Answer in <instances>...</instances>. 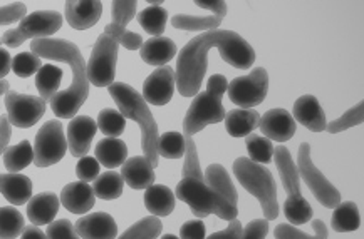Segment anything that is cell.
Instances as JSON below:
<instances>
[{"label": "cell", "instance_id": "1", "mask_svg": "<svg viewBox=\"0 0 364 239\" xmlns=\"http://www.w3.org/2000/svg\"><path fill=\"white\" fill-rule=\"evenodd\" d=\"M220 50L222 59L235 69H250L255 62V50L244 37L233 30L203 32L186 44L176 59V87L183 97L200 92L208 67V52Z\"/></svg>", "mask_w": 364, "mask_h": 239}, {"label": "cell", "instance_id": "2", "mask_svg": "<svg viewBox=\"0 0 364 239\" xmlns=\"http://www.w3.org/2000/svg\"><path fill=\"white\" fill-rule=\"evenodd\" d=\"M32 54L37 57L66 62L73 70V84L50 99V109L59 119H73L90 96V81L86 74V60L74 42L64 39H36L31 42Z\"/></svg>", "mask_w": 364, "mask_h": 239}, {"label": "cell", "instance_id": "3", "mask_svg": "<svg viewBox=\"0 0 364 239\" xmlns=\"http://www.w3.org/2000/svg\"><path fill=\"white\" fill-rule=\"evenodd\" d=\"M108 91L113 97L116 104L119 107V112L124 116V119H132L141 128V148L144 157L148 159L153 167L158 166V126L153 119L151 111L148 109V102L143 99L139 92L134 91V87L123 82H113L108 87Z\"/></svg>", "mask_w": 364, "mask_h": 239}, {"label": "cell", "instance_id": "4", "mask_svg": "<svg viewBox=\"0 0 364 239\" xmlns=\"http://www.w3.org/2000/svg\"><path fill=\"white\" fill-rule=\"evenodd\" d=\"M228 87L227 79L222 74H215L208 79L207 91L198 92L186 111L183 119L185 135H193L203 130L210 124H218L225 119V109L222 106V97Z\"/></svg>", "mask_w": 364, "mask_h": 239}, {"label": "cell", "instance_id": "5", "mask_svg": "<svg viewBox=\"0 0 364 239\" xmlns=\"http://www.w3.org/2000/svg\"><path fill=\"white\" fill-rule=\"evenodd\" d=\"M233 172L242 186L255 199H259L262 206L265 221H274L279 216V203H277V186L272 174L262 164L254 162L252 159L239 157L233 162Z\"/></svg>", "mask_w": 364, "mask_h": 239}, {"label": "cell", "instance_id": "6", "mask_svg": "<svg viewBox=\"0 0 364 239\" xmlns=\"http://www.w3.org/2000/svg\"><path fill=\"white\" fill-rule=\"evenodd\" d=\"M274 161L279 169V174H281L284 189L287 193V199L284 203V214H286L287 221L296 224V226L309 223L314 211H312V206L307 203L301 193V177H299L297 166L289 149L286 146L275 148Z\"/></svg>", "mask_w": 364, "mask_h": 239}, {"label": "cell", "instance_id": "7", "mask_svg": "<svg viewBox=\"0 0 364 239\" xmlns=\"http://www.w3.org/2000/svg\"><path fill=\"white\" fill-rule=\"evenodd\" d=\"M176 198L183 201L191 208V213L197 218H207L215 213L220 219L233 221L237 219L239 209L218 196L215 191L210 189L203 181L193 179V177H183L176 186Z\"/></svg>", "mask_w": 364, "mask_h": 239}, {"label": "cell", "instance_id": "8", "mask_svg": "<svg viewBox=\"0 0 364 239\" xmlns=\"http://www.w3.org/2000/svg\"><path fill=\"white\" fill-rule=\"evenodd\" d=\"M63 27V16L53 11H37L22 18L17 29L7 30L0 37V45L16 49L27 39H48Z\"/></svg>", "mask_w": 364, "mask_h": 239}, {"label": "cell", "instance_id": "9", "mask_svg": "<svg viewBox=\"0 0 364 239\" xmlns=\"http://www.w3.org/2000/svg\"><path fill=\"white\" fill-rule=\"evenodd\" d=\"M118 47V40L113 35L101 34L97 37L90 62L86 64L87 81L95 84L96 87H109L114 82Z\"/></svg>", "mask_w": 364, "mask_h": 239}, {"label": "cell", "instance_id": "10", "mask_svg": "<svg viewBox=\"0 0 364 239\" xmlns=\"http://www.w3.org/2000/svg\"><path fill=\"white\" fill-rule=\"evenodd\" d=\"M297 171L299 177L309 186L312 194L319 201L324 208L334 209L336 206L341 203V193L331 182L326 179L323 172H321L314 166L311 159V146L307 143H302L299 148V157H297Z\"/></svg>", "mask_w": 364, "mask_h": 239}, {"label": "cell", "instance_id": "11", "mask_svg": "<svg viewBox=\"0 0 364 239\" xmlns=\"http://www.w3.org/2000/svg\"><path fill=\"white\" fill-rule=\"evenodd\" d=\"M269 91V74L264 67H255L249 76L237 77L228 84L230 101L240 109H254L262 104Z\"/></svg>", "mask_w": 364, "mask_h": 239}, {"label": "cell", "instance_id": "12", "mask_svg": "<svg viewBox=\"0 0 364 239\" xmlns=\"http://www.w3.org/2000/svg\"><path fill=\"white\" fill-rule=\"evenodd\" d=\"M68 151V139L60 121H49L36 134L34 164L37 167H49L58 164Z\"/></svg>", "mask_w": 364, "mask_h": 239}, {"label": "cell", "instance_id": "13", "mask_svg": "<svg viewBox=\"0 0 364 239\" xmlns=\"http://www.w3.org/2000/svg\"><path fill=\"white\" fill-rule=\"evenodd\" d=\"M163 224L156 216H146L134 223L132 228H128L121 234V238L116 239H156L161 234ZM48 239H81L76 234L74 224L68 219H59V221H53L48 226V233H46Z\"/></svg>", "mask_w": 364, "mask_h": 239}, {"label": "cell", "instance_id": "14", "mask_svg": "<svg viewBox=\"0 0 364 239\" xmlns=\"http://www.w3.org/2000/svg\"><path fill=\"white\" fill-rule=\"evenodd\" d=\"M6 107L9 123L21 129L32 128L46 114V101L27 94L9 91L6 94Z\"/></svg>", "mask_w": 364, "mask_h": 239}, {"label": "cell", "instance_id": "15", "mask_svg": "<svg viewBox=\"0 0 364 239\" xmlns=\"http://www.w3.org/2000/svg\"><path fill=\"white\" fill-rule=\"evenodd\" d=\"M175 70L168 65L158 67L143 82V99L151 106H166L175 92Z\"/></svg>", "mask_w": 364, "mask_h": 239}, {"label": "cell", "instance_id": "16", "mask_svg": "<svg viewBox=\"0 0 364 239\" xmlns=\"http://www.w3.org/2000/svg\"><path fill=\"white\" fill-rule=\"evenodd\" d=\"M97 124L90 116H77L68 126V148L74 157H84L90 152Z\"/></svg>", "mask_w": 364, "mask_h": 239}, {"label": "cell", "instance_id": "17", "mask_svg": "<svg viewBox=\"0 0 364 239\" xmlns=\"http://www.w3.org/2000/svg\"><path fill=\"white\" fill-rule=\"evenodd\" d=\"M76 234L81 239H116L118 238V226L113 216L105 211L91 213L82 216L74 224Z\"/></svg>", "mask_w": 364, "mask_h": 239}, {"label": "cell", "instance_id": "18", "mask_svg": "<svg viewBox=\"0 0 364 239\" xmlns=\"http://www.w3.org/2000/svg\"><path fill=\"white\" fill-rule=\"evenodd\" d=\"M259 128L264 133V138L286 143L296 134V121L286 109H270L260 116Z\"/></svg>", "mask_w": 364, "mask_h": 239}, {"label": "cell", "instance_id": "19", "mask_svg": "<svg viewBox=\"0 0 364 239\" xmlns=\"http://www.w3.org/2000/svg\"><path fill=\"white\" fill-rule=\"evenodd\" d=\"M59 199L64 208L73 214L90 213V211L95 208L96 203V196L95 191H92V186L82 181L69 182L68 186H64L63 191H60Z\"/></svg>", "mask_w": 364, "mask_h": 239}, {"label": "cell", "instance_id": "20", "mask_svg": "<svg viewBox=\"0 0 364 239\" xmlns=\"http://www.w3.org/2000/svg\"><path fill=\"white\" fill-rule=\"evenodd\" d=\"M294 121L302 124L312 133H323L326 129V114L321 107L319 101L314 96H302L299 97L294 104Z\"/></svg>", "mask_w": 364, "mask_h": 239}, {"label": "cell", "instance_id": "21", "mask_svg": "<svg viewBox=\"0 0 364 239\" xmlns=\"http://www.w3.org/2000/svg\"><path fill=\"white\" fill-rule=\"evenodd\" d=\"M102 4L97 0H82V2H66L68 23L76 30L91 29L101 18Z\"/></svg>", "mask_w": 364, "mask_h": 239}, {"label": "cell", "instance_id": "22", "mask_svg": "<svg viewBox=\"0 0 364 239\" xmlns=\"http://www.w3.org/2000/svg\"><path fill=\"white\" fill-rule=\"evenodd\" d=\"M121 177L132 189H148L155 182V167L144 156H134L124 161Z\"/></svg>", "mask_w": 364, "mask_h": 239}, {"label": "cell", "instance_id": "23", "mask_svg": "<svg viewBox=\"0 0 364 239\" xmlns=\"http://www.w3.org/2000/svg\"><path fill=\"white\" fill-rule=\"evenodd\" d=\"M59 206L60 199L54 193H41L27 203V218L34 226H46L54 221Z\"/></svg>", "mask_w": 364, "mask_h": 239}, {"label": "cell", "instance_id": "24", "mask_svg": "<svg viewBox=\"0 0 364 239\" xmlns=\"http://www.w3.org/2000/svg\"><path fill=\"white\" fill-rule=\"evenodd\" d=\"M0 193L14 206L27 204L32 198V181L18 172L0 174Z\"/></svg>", "mask_w": 364, "mask_h": 239}, {"label": "cell", "instance_id": "25", "mask_svg": "<svg viewBox=\"0 0 364 239\" xmlns=\"http://www.w3.org/2000/svg\"><path fill=\"white\" fill-rule=\"evenodd\" d=\"M176 44L170 37H153L143 42L141 45V59L148 65H155V67H163L175 57Z\"/></svg>", "mask_w": 364, "mask_h": 239}, {"label": "cell", "instance_id": "26", "mask_svg": "<svg viewBox=\"0 0 364 239\" xmlns=\"http://www.w3.org/2000/svg\"><path fill=\"white\" fill-rule=\"evenodd\" d=\"M203 182L230 204L237 206V203H239V194H237L235 186H233L230 176H228L227 169L222 164H210L207 171H205Z\"/></svg>", "mask_w": 364, "mask_h": 239}, {"label": "cell", "instance_id": "27", "mask_svg": "<svg viewBox=\"0 0 364 239\" xmlns=\"http://www.w3.org/2000/svg\"><path fill=\"white\" fill-rule=\"evenodd\" d=\"M175 193L168 186L153 184L144 189V206L153 216H168L175 209Z\"/></svg>", "mask_w": 364, "mask_h": 239}, {"label": "cell", "instance_id": "28", "mask_svg": "<svg viewBox=\"0 0 364 239\" xmlns=\"http://www.w3.org/2000/svg\"><path fill=\"white\" fill-rule=\"evenodd\" d=\"M225 128L232 138H247L259 128L260 114L255 109H233L225 114Z\"/></svg>", "mask_w": 364, "mask_h": 239}, {"label": "cell", "instance_id": "29", "mask_svg": "<svg viewBox=\"0 0 364 239\" xmlns=\"http://www.w3.org/2000/svg\"><path fill=\"white\" fill-rule=\"evenodd\" d=\"M95 152L97 162L108 169H114V167L124 164L126 157H128V146L118 138H106L97 143Z\"/></svg>", "mask_w": 364, "mask_h": 239}, {"label": "cell", "instance_id": "30", "mask_svg": "<svg viewBox=\"0 0 364 239\" xmlns=\"http://www.w3.org/2000/svg\"><path fill=\"white\" fill-rule=\"evenodd\" d=\"M336 233H351L356 231L361 226V218H359V209L356 203L346 201V203H339L334 208L333 218H331Z\"/></svg>", "mask_w": 364, "mask_h": 239}, {"label": "cell", "instance_id": "31", "mask_svg": "<svg viewBox=\"0 0 364 239\" xmlns=\"http://www.w3.org/2000/svg\"><path fill=\"white\" fill-rule=\"evenodd\" d=\"M63 76H64L63 69H59L58 65H53V64L42 65L36 76V87L37 91L41 92V99H44L46 102L53 99L59 91Z\"/></svg>", "mask_w": 364, "mask_h": 239}, {"label": "cell", "instance_id": "32", "mask_svg": "<svg viewBox=\"0 0 364 239\" xmlns=\"http://www.w3.org/2000/svg\"><path fill=\"white\" fill-rule=\"evenodd\" d=\"M31 162H34V149L29 140H21L16 146H11L4 152V164L9 172H18L26 169Z\"/></svg>", "mask_w": 364, "mask_h": 239}, {"label": "cell", "instance_id": "33", "mask_svg": "<svg viewBox=\"0 0 364 239\" xmlns=\"http://www.w3.org/2000/svg\"><path fill=\"white\" fill-rule=\"evenodd\" d=\"M123 186H124V181L119 172L108 171V172H102L101 176L96 177L92 191H95L96 198L105 199V201H113V199H118L119 196L123 194Z\"/></svg>", "mask_w": 364, "mask_h": 239}, {"label": "cell", "instance_id": "34", "mask_svg": "<svg viewBox=\"0 0 364 239\" xmlns=\"http://www.w3.org/2000/svg\"><path fill=\"white\" fill-rule=\"evenodd\" d=\"M175 29L181 30H191V32H210L217 30V27L222 23V17L217 16H186V13H180L171 18Z\"/></svg>", "mask_w": 364, "mask_h": 239}, {"label": "cell", "instance_id": "35", "mask_svg": "<svg viewBox=\"0 0 364 239\" xmlns=\"http://www.w3.org/2000/svg\"><path fill=\"white\" fill-rule=\"evenodd\" d=\"M168 12L163 7L149 6L138 13V22L148 34L160 37L165 32Z\"/></svg>", "mask_w": 364, "mask_h": 239}, {"label": "cell", "instance_id": "36", "mask_svg": "<svg viewBox=\"0 0 364 239\" xmlns=\"http://www.w3.org/2000/svg\"><path fill=\"white\" fill-rule=\"evenodd\" d=\"M312 231H314V234L301 231V229L294 228L291 224H279L274 229V236L275 239H328L329 236L328 228L321 219L312 221Z\"/></svg>", "mask_w": 364, "mask_h": 239}, {"label": "cell", "instance_id": "37", "mask_svg": "<svg viewBox=\"0 0 364 239\" xmlns=\"http://www.w3.org/2000/svg\"><path fill=\"white\" fill-rule=\"evenodd\" d=\"M24 216L16 208H0V239H14L24 231Z\"/></svg>", "mask_w": 364, "mask_h": 239}, {"label": "cell", "instance_id": "38", "mask_svg": "<svg viewBox=\"0 0 364 239\" xmlns=\"http://www.w3.org/2000/svg\"><path fill=\"white\" fill-rule=\"evenodd\" d=\"M97 129L101 130L106 138H118L126 129V119L119 111L116 109H102L97 116Z\"/></svg>", "mask_w": 364, "mask_h": 239}, {"label": "cell", "instance_id": "39", "mask_svg": "<svg viewBox=\"0 0 364 239\" xmlns=\"http://www.w3.org/2000/svg\"><path fill=\"white\" fill-rule=\"evenodd\" d=\"M247 151H249V156L254 162H270L274 157V144L272 140L264 138V135L259 134H249L247 135Z\"/></svg>", "mask_w": 364, "mask_h": 239}, {"label": "cell", "instance_id": "40", "mask_svg": "<svg viewBox=\"0 0 364 239\" xmlns=\"http://www.w3.org/2000/svg\"><path fill=\"white\" fill-rule=\"evenodd\" d=\"M185 154V135L170 130L158 139V156L166 159H180Z\"/></svg>", "mask_w": 364, "mask_h": 239}, {"label": "cell", "instance_id": "41", "mask_svg": "<svg viewBox=\"0 0 364 239\" xmlns=\"http://www.w3.org/2000/svg\"><path fill=\"white\" fill-rule=\"evenodd\" d=\"M363 109H364V102H358L356 106L353 107V109H349L346 114H343L339 117V119L333 121V123H329L326 126V129H328V133L331 134H336V133H343V130H346L349 128H354V126H359L363 124Z\"/></svg>", "mask_w": 364, "mask_h": 239}, {"label": "cell", "instance_id": "42", "mask_svg": "<svg viewBox=\"0 0 364 239\" xmlns=\"http://www.w3.org/2000/svg\"><path fill=\"white\" fill-rule=\"evenodd\" d=\"M183 177H193V179L203 181L202 169H200V159L197 144L191 135H185V164H183Z\"/></svg>", "mask_w": 364, "mask_h": 239}, {"label": "cell", "instance_id": "43", "mask_svg": "<svg viewBox=\"0 0 364 239\" xmlns=\"http://www.w3.org/2000/svg\"><path fill=\"white\" fill-rule=\"evenodd\" d=\"M41 67H42L41 59L32 52H21V54H17L12 60L14 74L18 77L34 76V74L39 72Z\"/></svg>", "mask_w": 364, "mask_h": 239}, {"label": "cell", "instance_id": "44", "mask_svg": "<svg viewBox=\"0 0 364 239\" xmlns=\"http://www.w3.org/2000/svg\"><path fill=\"white\" fill-rule=\"evenodd\" d=\"M105 34L113 35L114 39L118 40V44H121V45L124 47V49H128V50L141 49V45H143L141 35L134 34V32L128 30V29H126V27L114 26V23H109V26H106Z\"/></svg>", "mask_w": 364, "mask_h": 239}, {"label": "cell", "instance_id": "45", "mask_svg": "<svg viewBox=\"0 0 364 239\" xmlns=\"http://www.w3.org/2000/svg\"><path fill=\"white\" fill-rule=\"evenodd\" d=\"M136 7V0H132V2H113V6H111V17H113V22L111 23L119 27H126L128 22L134 17Z\"/></svg>", "mask_w": 364, "mask_h": 239}, {"label": "cell", "instance_id": "46", "mask_svg": "<svg viewBox=\"0 0 364 239\" xmlns=\"http://www.w3.org/2000/svg\"><path fill=\"white\" fill-rule=\"evenodd\" d=\"M76 176L79 177V181L82 182H90L95 181L97 176H100V162L97 159L84 156L77 161L76 164Z\"/></svg>", "mask_w": 364, "mask_h": 239}, {"label": "cell", "instance_id": "47", "mask_svg": "<svg viewBox=\"0 0 364 239\" xmlns=\"http://www.w3.org/2000/svg\"><path fill=\"white\" fill-rule=\"evenodd\" d=\"M26 4L22 2H14L9 4V6L0 7V26H9V23L22 21L26 17Z\"/></svg>", "mask_w": 364, "mask_h": 239}, {"label": "cell", "instance_id": "48", "mask_svg": "<svg viewBox=\"0 0 364 239\" xmlns=\"http://www.w3.org/2000/svg\"><path fill=\"white\" fill-rule=\"evenodd\" d=\"M269 234V221L265 219H254L247 224L242 231V239H265Z\"/></svg>", "mask_w": 364, "mask_h": 239}, {"label": "cell", "instance_id": "49", "mask_svg": "<svg viewBox=\"0 0 364 239\" xmlns=\"http://www.w3.org/2000/svg\"><path fill=\"white\" fill-rule=\"evenodd\" d=\"M180 239H205V224L200 219L186 221L180 229Z\"/></svg>", "mask_w": 364, "mask_h": 239}, {"label": "cell", "instance_id": "50", "mask_svg": "<svg viewBox=\"0 0 364 239\" xmlns=\"http://www.w3.org/2000/svg\"><path fill=\"white\" fill-rule=\"evenodd\" d=\"M242 224L240 221H237V219H233L228 224V228L223 229V231H218V233H213L212 236L205 238V239H242Z\"/></svg>", "mask_w": 364, "mask_h": 239}, {"label": "cell", "instance_id": "51", "mask_svg": "<svg viewBox=\"0 0 364 239\" xmlns=\"http://www.w3.org/2000/svg\"><path fill=\"white\" fill-rule=\"evenodd\" d=\"M12 135V126L9 123L7 116H0V154L6 152V149L11 143Z\"/></svg>", "mask_w": 364, "mask_h": 239}, {"label": "cell", "instance_id": "52", "mask_svg": "<svg viewBox=\"0 0 364 239\" xmlns=\"http://www.w3.org/2000/svg\"><path fill=\"white\" fill-rule=\"evenodd\" d=\"M195 6L207 9V11L213 12V16L217 17H225L227 16V4L222 0H215V2H195Z\"/></svg>", "mask_w": 364, "mask_h": 239}, {"label": "cell", "instance_id": "53", "mask_svg": "<svg viewBox=\"0 0 364 239\" xmlns=\"http://www.w3.org/2000/svg\"><path fill=\"white\" fill-rule=\"evenodd\" d=\"M11 69H12L11 54H9L6 49H2V47H0V79L6 77L7 74L11 72Z\"/></svg>", "mask_w": 364, "mask_h": 239}, {"label": "cell", "instance_id": "54", "mask_svg": "<svg viewBox=\"0 0 364 239\" xmlns=\"http://www.w3.org/2000/svg\"><path fill=\"white\" fill-rule=\"evenodd\" d=\"M21 239H48V236L39 226H27V229L22 231Z\"/></svg>", "mask_w": 364, "mask_h": 239}, {"label": "cell", "instance_id": "55", "mask_svg": "<svg viewBox=\"0 0 364 239\" xmlns=\"http://www.w3.org/2000/svg\"><path fill=\"white\" fill-rule=\"evenodd\" d=\"M9 89H11V84H9V81H6V79H0V97L6 96V94L9 92Z\"/></svg>", "mask_w": 364, "mask_h": 239}, {"label": "cell", "instance_id": "56", "mask_svg": "<svg viewBox=\"0 0 364 239\" xmlns=\"http://www.w3.org/2000/svg\"><path fill=\"white\" fill-rule=\"evenodd\" d=\"M161 239H180V238H176L175 234H165V236H161Z\"/></svg>", "mask_w": 364, "mask_h": 239}]
</instances>
